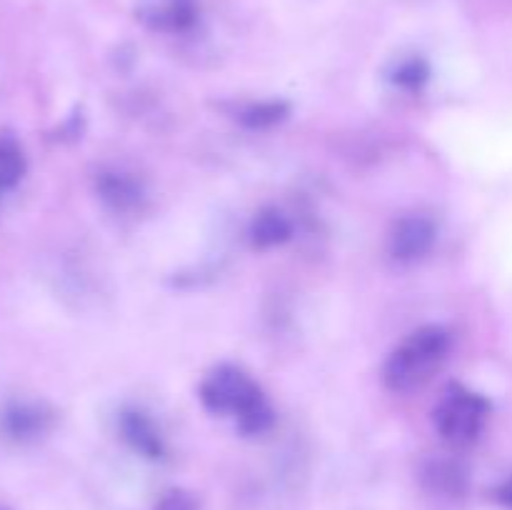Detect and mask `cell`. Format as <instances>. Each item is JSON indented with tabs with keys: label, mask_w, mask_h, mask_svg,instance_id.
<instances>
[{
	"label": "cell",
	"mask_w": 512,
	"mask_h": 510,
	"mask_svg": "<svg viewBox=\"0 0 512 510\" xmlns=\"http://www.w3.org/2000/svg\"><path fill=\"white\" fill-rule=\"evenodd\" d=\"M450 350V335L438 325H425L410 333L385 363V385L395 393H410L420 388L445 363Z\"/></svg>",
	"instance_id": "6da1fadb"
},
{
	"label": "cell",
	"mask_w": 512,
	"mask_h": 510,
	"mask_svg": "<svg viewBox=\"0 0 512 510\" xmlns=\"http://www.w3.org/2000/svg\"><path fill=\"white\" fill-rule=\"evenodd\" d=\"M490 415V403L483 395L465 388H450L435 408L438 433L453 445H468L483 430Z\"/></svg>",
	"instance_id": "7a4b0ae2"
},
{
	"label": "cell",
	"mask_w": 512,
	"mask_h": 510,
	"mask_svg": "<svg viewBox=\"0 0 512 510\" xmlns=\"http://www.w3.org/2000/svg\"><path fill=\"white\" fill-rule=\"evenodd\" d=\"M200 398H203L205 408H210L213 413H230L238 418L250 405L258 403L263 393L243 370L233 368V365H220L203 380Z\"/></svg>",
	"instance_id": "3957f363"
},
{
	"label": "cell",
	"mask_w": 512,
	"mask_h": 510,
	"mask_svg": "<svg viewBox=\"0 0 512 510\" xmlns=\"http://www.w3.org/2000/svg\"><path fill=\"white\" fill-rule=\"evenodd\" d=\"M53 415L45 405L30 400H13L0 410V433L13 443H30L48 433Z\"/></svg>",
	"instance_id": "277c9868"
},
{
	"label": "cell",
	"mask_w": 512,
	"mask_h": 510,
	"mask_svg": "<svg viewBox=\"0 0 512 510\" xmlns=\"http://www.w3.org/2000/svg\"><path fill=\"white\" fill-rule=\"evenodd\" d=\"M435 243V225L423 215H408V218L398 220L390 233L388 248L390 255L400 263H413V260L423 258Z\"/></svg>",
	"instance_id": "5b68a950"
},
{
	"label": "cell",
	"mask_w": 512,
	"mask_h": 510,
	"mask_svg": "<svg viewBox=\"0 0 512 510\" xmlns=\"http://www.w3.org/2000/svg\"><path fill=\"white\" fill-rule=\"evenodd\" d=\"M135 13L148 28L178 33L193 25L195 3L193 0H138Z\"/></svg>",
	"instance_id": "8992f818"
},
{
	"label": "cell",
	"mask_w": 512,
	"mask_h": 510,
	"mask_svg": "<svg viewBox=\"0 0 512 510\" xmlns=\"http://www.w3.org/2000/svg\"><path fill=\"white\" fill-rule=\"evenodd\" d=\"M98 193L115 210H133L143 200V188L138 185V180L118 173V170H110V173L105 170L98 175Z\"/></svg>",
	"instance_id": "52a82bcc"
},
{
	"label": "cell",
	"mask_w": 512,
	"mask_h": 510,
	"mask_svg": "<svg viewBox=\"0 0 512 510\" xmlns=\"http://www.w3.org/2000/svg\"><path fill=\"white\" fill-rule=\"evenodd\" d=\"M290 235H293V225L275 208L260 210L250 225V240H253L255 248H275V245L285 243Z\"/></svg>",
	"instance_id": "ba28073f"
},
{
	"label": "cell",
	"mask_w": 512,
	"mask_h": 510,
	"mask_svg": "<svg viewBox=\"0 0 512 510\" xmlns=\"http://www.w3.org/2000/svg\"><path fill=\"white\" fill-rule=\"evenodd\" d=\"M120 428H123L125 440H128L138 453H143L145 458H160V455H163V440H160V433L143 413H125Z\"/></svg>",
	"instance_id": "9c48e42d"
},
{
	"label": "cell",
	"mask_w": 512,
	"mask_h": 510,
	"mask_svg": "<svg viewBox=\"0 0 512 510\" xmlns=\"http://www.w3.org/2000/svg\"><path fill=\"white\" fill-rule=\"evenodd\" d=\"M25 175V153L10 135H0V193L15 188Z\"/></svg>",
	"instance_id": "30bf717a"
},
{
	"label": "cell",
	"mask_w": 512,
	"mask_h": 510,
	"mask_svg": "<svg viewBox=\"0 0 512 510\" xmlns=\"http://www.w3.org/2000/svg\"><path fill=\"white\" fill-rule=\"evenodd\" d=\"M288 115V105L280 100H263V103H253L240 113V120L250 128H270V125L280 123Z\"/></svg>",
	"instance_id": "8fae6325"
},
{
	"label": "cell",
	"mask_w": 512,
	"mask_h": 510,
	"mask_svg": "<svg viewBox=\"0 0 512 510\" xmlns=\"http://www.w3.org/2000/svg\"><path fill=\"white\" fill-rule=\"evenodd\" d=\"M393 80L398 85H403V88H418V85H423L425 80H428V65L418 58L403 60V63L395 68Z\"/></svg>",
	"instance_id": "7c38bea8"
},
{
	"label": "cell",
	"mask_w": 512,
	"mask_h": 510,
	"mask_svg": "<svg viewBox=\"0 0 512 510\" xmlns=\"http://www.w3.org/2000/svg\"><path fill=\"white\" fill-rule=\"evenodd\" d=\"M430 480L435 483V488L440 490H450V493H458V490H463V473H460L455 465H448V463H438L430 468Z\"/></svg>",
	"instance_id": "4fadbf2b"
},
{
	"label": "cell",
	"mask_w": 512,
	"mask_h": 510,
	"mask_svg": "<svg viewBox=\"0 0 512 510\" xmlns=\"http://www.w3.org/2000/svg\"><path fill=\"white\" fill-rule=\"evenodd\" d=\"M155 510H198V505H195L193 495L185 493V490H170L160 498Z\"/></svg>",
	"instance_id": "5bb4252c"
},
{
	"label": "cell",
	"mask_w": 512,
	"mask_h": 510,
	"mask_svg": "<svg viewBox=\"0 0 512 510\" xmlns=\"http://www.w3.org/2000/svg\"><path fill=\"white\" fill-rule=\"evenodd\" d=\"M498 500L512 510V475L498 488Z\"/></svg>",
	"instance_id": "9a60e30c"
}]
</instances>
